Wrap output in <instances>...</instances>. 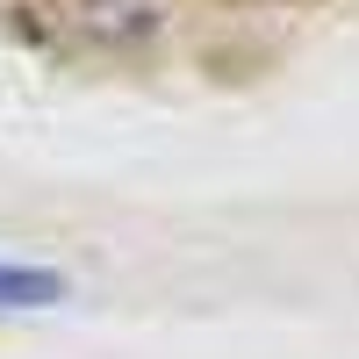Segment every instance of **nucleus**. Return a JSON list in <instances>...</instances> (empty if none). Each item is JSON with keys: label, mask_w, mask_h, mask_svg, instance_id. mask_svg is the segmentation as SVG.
I'll use <instances>...</instances> for the list:
<instances>
[{"label": "nucleus", "mask_w": 359, "mask_h": 359, "mask_svg": "<svg viewBox=\"0 0 359 359\" xmlns=\"http://www.w3.org/2000/svg\"><path fill=\"white\" fill-rule=\"evenodd\" d=\"M65 280L57 273H36V266H8L0 259V309H36V302H57Z\"/></svg>", "instance_id": "nucleus-1"}]
</instances>
